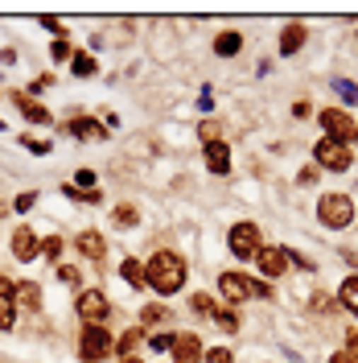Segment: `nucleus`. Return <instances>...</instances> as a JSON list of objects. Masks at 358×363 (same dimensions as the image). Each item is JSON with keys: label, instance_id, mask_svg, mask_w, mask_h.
Masks as SVG:
<instances>
[{"label": "nucleus", "instance_id": "1", "mask_svg": "<svg viewBox=\"0 0 358 363\" xmlns=\"http://www.w3.org/2000/svg\"><path fill=\"white\" fill-rule=\"evenodd\" d=\"M185 281H190V269H185V256L181 252L157 248L144 260V289H153L157 301H169L173 294H181Z\"/></svg>", "mask_w": 358, "mask_h": 363}, {"label": "nucleus", "instance_id": "2", "mask_svg": "<svg viewBox=\"0 0 358 363\" xmlns=\"http://www.w3.org/2000/svg\"><path fill=\"white\" fill-rule=\"evenodd\" d=\"M317 223L325 231H346L354 223V199L346 190H325L317 194Z\"/></svg>", "mask_w": 358, "mask_h": 363}, {"label": "nucleus", "instance_id": "3", "mask_svg": "<svg viewBox=\"0 0 358 363\" xmlns=\"http://www.w3.org/2000/svg\"><path fill=\"white\" fill-rule=\"evenodd\" d=\"M83 363H103L115 359V335L112 326H79V342H74Z\"/></svg>", "mask_w": 358, "mask_h": 363}, {"label": "nucleus", "instance_id": "4", "mask_svg": "<svg viewBox=\"0 0 358 363\" xmlns=\"http://www.w3.org/2000/svg\"><path fill=\"white\" fill-rule=\"evenodd\" d=\"M74 314L83 326H108V314H112V301L103 294V285H83L74 294Z\"/></svg>", "mask_w": 358, "mask_h": 363}, {"label": "nucleus", "instance_id": "5", "mask_svg": "<svg viewBox=\"0 0 358 363\" xmlns=\"http://www.w3.org/2000/svg\"><path fill=\"white\" fill-rule=\"evenodd\" d=\"M226 248H231L235 260H255V252L264 248V231H260V223H251V219L231 223L226 227Z\"/></svg>", "mask_w": 358, "mask_h": 363}, {"label": "nucleus", "instance_id": "6", "mask_svg": "<svg viewBox=\"0 0 358 363\" xmlns=\"http://www.w3.org/2000/svg\"><path fill=\"white\" fill-rule=\"evenodd\" d=\"M313 165L317 169H330V174H346V169L354 165V149H350V145H337V140H330V136H317Z\"/></svg>", "mask_w": 358, "mask_h": 363}, {"label": "nucleus", "instance_id": "7", "mask_svg": "<svg viewBox=\"0 0 358 363\" xmlns=\"http://www.w3.org/2000/svg\"><path fill=\"white\" fill-rule=\"evenodd\" d=\"M317 124H321V136H330V140H337V145L358 140V124H354V116L346 112V108H321V112H317Z\"/></svg>", "mask_w": 358, "mask_h": 363}, {"label": "nucleus", "instance_id": "8", "mask_svg": "<svg viewBox=\"0 0 358 363\" xmlns=\"http://www.w3.org/2000/svg\"><path fill=\"white\" fill-rule=\"evenodd\" d=\"M219 297H223L226 306H243V301H251L255 297V277H247V272H235V269H226L219 272Z\"/></svg>", "mask_w": 358, "mask_h": 363}, {"label": "nucleus", "instance_id": "9", "mask_svg": "<svg viewBox=\"0 0 358 363\" xmlns=\"http://www.w3.org/2000/svg\"><path fill=\"white\" fill-rule=\"evenodd\" d=\"M8 252H13L17 264H33V260H42V235L29 223H17L8 231Z\"/></svg>", "mask_w": 358, "mask_h": 363}, {"label": "nucleus", "instance_id": "10", "mask_svg": "<svg viewBox=\"0 0 358 363\" xmlns=\"http://www.w3.org/2000/svg\"><path fill=\"white\" fill-rule=\"evenodd\" d=\"M62 133L70 136V140H108V128H103V120L99 116H67L62 120Z\"/></svg>", "mask_w": 358, "mask_h": 363}, {"label": "nucleus", "instance_id": "11", "mask_svg": "<svg viewBox=\"0 0 358 363\" xmlns=\"http://www.w3.org/2000/svg\"><path fill=\"white\" fill-rule=\"evenodd\" d=\"M255 264H260V272H264V281H280V277L292 269L289 248H276V244H264V248L255 252Z\"/></svg>", "mask_w": 358, "mask_h": 363}, {"label": "nucleus", "instance_id": "12", "mask_svg": "<svg viewBox=\"0 0 358 363\" xmlns=\"http://www.w3.org/2000/svg\"><path fill=\"white\" fill-rule=\"evenodd\" d=\"M13 104H17V112L25 116V124H37V128H50L54 124V112L45 108V104H37V99H29L25 91H4Z\"/></svg>", "mask_w": 358, "mask_h": 363}, {"label": "nucleus", "instance_id": "13", "mask_svg": "<svg viewBox=\"0 0 358 363\" xmlns=\"http://www.w3.org/2000/svg\"><path fill=\"white\" fill-rule=\"evenodd\" d=\"M17 330V281L0 272V335Z\"/></svg>", "mask_w": 358, "mask_h": 363}, {"label": "nucleus", "instance_id": "14", "mask_svg": "<svg viewBox=\"0 0 358 363\" xmlns=\"http://www.w3.org/2000/svg\"><path fill=\"white\" fill-rule=\"evenodd\" d=\"M202 355H206V347H202L198 330H178L169 359H173V363H202Z\"/></svg>", "mask_w": 358, "mask_h": 363}, {"label": "nucleus", "instance_id": "15", "mask_svg": "<svg viewBox=\"0 0 358 363\" xmlns=\"http://www.w3.org/2000/svg\"><path fill=\"white\" fill-rule=\"evenodd\" d=\"M74 252H79L83 260H91V264H99V260L108 256V240L99 235V227H83V231L74 235Z\"/></svg>", "mask_w": 358, "mask_h": 363}, {"label": "nucleus", "instance_id": "16", "mask_svg": "<svg viewBox=\"0 0 358 363\" xmlns=\"http://www.w3.org/2000/svg\"><path fill=\"white\" fill-rule=\"evenodd\" d=\"M202 161H206V169H210L214 178H226V174H231V145H226V140L202 145Z\"/></svg>", "mask_w": 358, "mask_h": 363}, {"label": "nucleus", "instance_id": "17", "mask_svg": "<svg viewBox=\"0 0 358 363\" xmlns=\"http://www.w3.org/2000/svg\"><path fill=\"white\" fill-rule=\"evenodd\" d=\"M136 322H140L144 330L173 326V310H169V301H144V306H140V314H136Z\"/></svg>", "mask_w": 358, "mask_h": 363}, {"label": "nucleus", "instance_id": "18", "mask_svg": "<svg viewBox=\"0 0 358 363\" xmlns=\"http://www.w3.org/2000/svg\"><path fill=\"white\" fill-rule=\"evenodd\" d=\"M305 42H309V25L289 21L284 29H280V58H292V54H301V50H305Z\"/></svg>", "mask_w": 358, "mask_h": 363}, {"label": "nucleus", "instance_id": "19", "mask_svg": "<svg viewBox=\"0 0 358 363\" xmlns=\"http://www.w3.org/2000/svg\"><path fill=\"white\" fill-rule=\"evenodd\" d=\"M144 339H149V330H144V326H128V330L115 339V359H132L136 351L144 347Z\"/></svg>", "mask_w": 358, "mask_h": 363}, {"label": "nucleus", "instance_id": "20", "mask_svg": "<svg viewBox=\"0 0 358 363\" xmlns=\"http://www.w3.org/2000/svg\"><path fill=\"white\" fill-rule=\"evenodd\" d=\"M17 310H29V314L42 310V285L37 281H17Z\"/></svg>", "mask_w": 358, "mask_h": 363}, {"label": "nucleus", "instance_id": "21", "mask_svg": "<svg viewBox=\"0 0 358 363\" xmlns=\"http://www.w3.org/2000/svg\"><path fill=\"white\" fill-rule=\"evenodd\" d=\"M67 70L74 79H95V74H99V58H95L91 50H74V58H70Z\"/></svg>", "mask_w": 358, "mask_h": 363}, {"label": "nucleus", "instance_id": "22", "mask_svg": "<svg viewBox=\"0 0 358 363\" xmlns=\"http://www.w3.org/2000/svg\"><path fill=\"white\" fill-rule=\"evenodd\" d=\"M334 297H337V306H342L346 314H354V318H358V272H350V277L337 285V294H334Z\"/></svg>", "mask_w": 358, "mask_h": 363}, {"label": "nucleus", "instance_id": "23", "mask_svg": "<svg viewBox=\"0 0 358 363\" xmlns=\"http://www.w3.org/2000/svg\"><path fill=\"white\" fill-rule=\"evenodd\" d=\"M210 50H214L219 58H235V54L243 50V33H239V29H223V33L214 38V45H210Z\"/></svg>", "mask_w": 358, "mask_h": 363}, {"label": "nucleus", "instance_id": "24", "mask_svg": "<svg viewBox=\"0 0 358 363\" xmlns=\"http://www.w3.org/2000/svg\"><path fill=\"white\" fill-rule=\"evenodd\" d=\"M120 281H124V285H132V294H136V289H144V260L124 256V260H120Z\"/></svg>", "mask_w": 358, "mask_h": 363}, {"label": "nucleus", "instance_id": "25", "mask_svg": "<svg viewBox=\"0 0 358 363\" xmlns=\"http://www.w3.org/2000/svg\"><path fill=\"white\" fill-rule=\"evenodd\" d=\"M136 223H140V211H136L132 203H120L112 211V227H115V231H132Z\"/></svg>", "mask_w": 358, "mask_h": 363}, {"label": "nucleus", "instance_id": "26", "mask_svg": "<svg viewBox=\"0 0 358 363\" xmlns=\"http://www.w3.org/2000/svg\"><path fill=\"white\" fill-rule=\"evenodd\" d=\"M62 194H67L70 203H83V206H99L103 203V190H79L74 182H62Z\"/></svg>", "mask_w": 358, "mask_h": 363}, {"label": "nucleus", "instance_id": "27", "mask_svg": "<svg viewBox=\"0 0 358 363\" xmlns=\"http://www.w3.org/2000/svg\"><path fill=\"white\" fill-rule=\"evenodd\" d=\"M62 248H67V240H62V235H45V240H42V260L58 269V264H62Z\"/></svg>", "mask_w": 358, "mask_h": 363}, {"label": "nucleus", "instance_id": "28", "mask_svg": "<svg viewBox=\"0 0 358 363\" xmlns=\"http://www.w3.org/2000/svg\"><path fill=\"white\" fill-rule=\"evenodd\" d=\"M214 326H219V330H226V335H235V330L243 326V322H239V310H235V306H223V310H214Z\"/></svg>", "mask_w": 358, "mask_h": 363}, {"label": "nucleus", "instance_id": "29", "mask_svg": "<svg viewBox=\"0 0 358 363\" xmlns=\"http://www.w3.org/2000/svg\"><path fill=\"white\" fill-rule=\"evenodd\" d=\"M54 277H58V281H62V285H70V289H74V294H79V289H83V272H79V264H67V260H62V264H58V269H54Z\"/></svg>", "mask_w": 358, "mask_h": 363}, {"label": "nucleus", "instance_id": "30", "mask_svg": "<svg viewBox=\"0 0 358 363\" xmlns=\"http://www.w3.org/2000/svg\"><path fill=\"white\" fill-rule=\"evenodd\" d=\"M21 149L37 153V157H50V153H54V140H45V136H33V133H21Z\"/></svg>", "mask_w": 358, "mask_h": 363}, {"label": "nucleus", "instance_id": "31", "mask_svg": "<svg viewBox=\"0 0 358 363\" xmlns=\"http://www.w3.org/2000/svg\"><path fill=\"white\" fill-rule=\"evenodd\" d=\"M70 58H74V45L70 42H50V62L54 67H70Z\"/></svg>", "mask_w": 358, "mask_h": 363}, {"label": "nucleus", "instance_id": "32", "mask_svg": "<svg viewBox=\"0 0 358 363\" xmlns=\"http://www.w3.org/2000/svg\"><path fill=\"white\" fill-rule=\"evenodd\" d=\"M330 87L342 95V104H346V108H354V104H358V83H350V79H334Z\"/></svg>", "mask_w": 358, "mask_h": 363}, {"label": "nucleus", "instance_id": "33", "mask_svg": "<svg viewBox=\"0 0 358 363\" xmlns=\"http://www.w3.org/2000/svg\"><path fill=\"white\" fill-rule=\"evenodd\" d=\"M190 310H194L198 318H214V310H219V306L210 301V294H190Z\"/></svg>", "mask_w": 358, "mask_h": 363}, {"label": "nucleus", "instance_id": "34", "mask_svg": "<svg viewBox=\"0 0 358 363\" xmlns=\"http://www.w3.org/2000/svg\"><path fill=\"white\" fill-rule=\"evenodd\" d=\"M37 25H45L50 33H54V42H70V29L62 17H37Z\"/></svg>", "mask_w": 358, "mask_h": 363}, {"label": "nucleus", "instance_id": "35", "mask_svg": "<svg viewBox=\"0 0 358 363\" xmlns=\"http://www.w3.org/2000/svg\"><path fill=\"white\" fill-rule=\"evenodd\" d=\"M309 306H313L317 314H337V310H342V306H337V297H330V294H321V289H317V294L309 297Z\"/></svg>", "mask_w": 358, "mask_h": 363}, {"label": "nucleus", "instance_id": "36", "mask_svg": "<svg viewBox=\"0 0 358 363\" xmlns=\"http://www.w3.org/2000/svg\"><path fill=\"white\" fill-rule=\"evenodd\" d=\"M173 339H178V330H157V335H149V347L153 351H173Z\"/></svg>", "mask_w": 358, "mask_h": 363}, {"label": "nucleus", "instance_id": "37", "mask_svg": "<svg viewBox=\"0 0 358 363\" xmlns=\"http://www.w3.org/2000/svg\"><path fill=\"white\" fill-rule=\"evenodd\" d=\"M33 206H37V190H21V194L13 199V211H17V215H29Z\"/></svg>", "mask_w": 358, "mask_h": 363}, {"label": "nucleus", "instance_id": "38", "mask_svg": "<svg viewBox=\"0 0 358 363\" xmlns=\"http://www.w3.org/2000/svg\"><path fill=\"white\" fill-rule=\"evenodd\" d=\"M219 128H223L219 120H202V124H198V136H202V145H210V140H223V136H219Z\"/></svg>", "mask_w": 358, "mask_h": 363}, {"label": "nucleus", "instance_id": "39", "mask_svg": "<svg viewBox=\"0 0 358 363\" xmlns=\"http://www.w3.org/2000/svg\"><path fill=\"white\" fill-rule=\"evenodd\" d=\"M74 186H79V190H99V174H95V169H79V174H74Z\"/></svg>", "mask_w": 358, "mask_h": 363}, {"label": "nucleus", "instance_id": "40", "mask_svg": "<svg viewBox=\"0 0 358 363\" xmlns=\"http://www.w3.org/2000/svg\"><path fill=\"white\" fill-rule=\"evenodd\" d=\"M202 363H235V355H231V347H210L202 355Z\"/></svg>", "mask_w": 358, "mask_h": 363}, {"label": "nucleus", "instance_id": "41", "mask_svg": "<svg viewBox=\"0 0 358 363\" xmlns=\"http://www.w3.org/2000/svg\"><path fill=\"white\" fill-rule=\"evenodd\" d=\"M0 67H17V50H13V45L0 50Z\"/></svg>", "mask_w": 358, "mask_h": 363}, {"label": "nucleus", "instance_id": "42", "mask_svg": "<svg viewBox=\"0 0 358 363\" xmlns=\"http://www.w3.org/2000/svg\"><path fill=\"white\" fill-rule=\"evenodd\" d=\"M346 351H350V355H358V326H350V330H346Z\"/></svg>", "mask_w": 358, "mask_h": 363}, {"label": "nucleus", "instance_id": "43", "mask_svg": "<svg viewBox=\"0 0 358 363\" xmlns=\"http://www.w3.org/2000/svg\"><path fill=\"white\" fill-rule=\"evenodd\" d=\"M330 363H358V355H350V351L342 347V351H334V355H330Z\"/></svg>", "mask_w": 358, "mask_h": 363}, {"label": "nucleus", "instance_id": "44", "mask_svg": "<svg viewBox=\"0 0 358 363\" xmlns=\"http://www.w3.org/2000/svg\"><path fill=\"white\" fill-rule=\"evenodd\" d=\"M296 182H301V186H313V182H317V165H309V169H301V178H296Z\"/></svg>", "mask_w": 358, "mask_h": 363}, {"label": "nucleus", "instance_id": "45", "mask_svg": "<svg viewBox=\"0 0 358 363\" xmlns=\"http://www.w3.org/2000/svg\"><path fill=\"white\" fill-rule=\"evenodd\" d=\"M292 116H296V120H305V116H309V104H305V99H301V104H292Z\"/></svg>", "mask_w": 358, "mask_h": 363}, {"label": "nucleus", "instance_id": "46", "mask_svg": "<svg viewBox=\"0 0 358 363\" xmlns=\"http://www.w3.org/2000/svg\"><path fill=\"white\" fill-rule=\"evenodd\" d=\"M8 215H13V203H4V199H0V227L8 223Z\"/></svg>", "mask_w": 358, "mask_h": 363}, {"label": "nucleus", "instance_id": "47", "mask_svg": "<svg viewBox=\"0 0 358 363\" xmlns=\"http://www.w3.org/2000/svg\"><path fill=\"white\" fill-rule=\"evenodd\" d=\"M120 363H144V359H136V355H132V359H120Z\"/></svg>", "mask_w": 358, "mask_h": 363}, {"label": "nucleus", "instance_id": "48", "mask_svg": "<svg viewBox=\"0 0 358 363\" xmlns=\"http://www.w3.org/2000/svg\"><path fill=\"white\" fill-rule=\"evenodd\" d=\"M4 128H8V124H4V116H0V133H4Z\"/></svg>", "mask_w": 358, "mask_h": 363}]
</instances>
